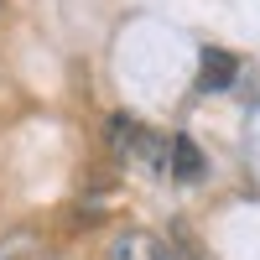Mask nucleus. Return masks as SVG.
I'll list each match as a JSON object with an SVG mask.
<instances>
[{"instance_id": "1", "label": "nucleus", "mask_w": 260, "mask_h": 260, "mask_svg": "<svg viewBox=\"0 0 260 260\" xmlns=\"http://www.w3.org/2000/svg\"><path fill=\"white\" fill-rule=\"evenodd\" d=\"M110 260H177L156 234H141V229H130V234H120V240L110 245Z\"/></svg>"}, {"instance_id": "2", "label": "nucleus", "mask_w": 260, "mask_h": 260, "mask_svg": "<svg viewBox=\"0 0 260 260\" xmlns=\"http://www.w3.org/2000/svg\"><path fill=\"white\" fill-rule=\"evenodd\" d=\"M167 177H177V182H203V151L192 146L187 136H172V172Z\"/></svg>"}, {"instance_id": "3", "label": "nucleus", "mask_w": 260, "mask_h": 260, "mask_svg": "<svg viewBox=\"0 0 260 260\" xmlns=\"http://www.w3.org/2000/svg\"><path fill=\"white\" fill-rule=\"evenodd\" d=\"M0 260H42V240H31V234H6V240H0Z\"/></svg>"}, {"instance_id": "4", "label": "nucleus", "mask_w": 260, "mask_h": 260, "mask_svg": "<svg viewBox=\"0 0 260 260\" xmlns=\"http://www.w3.org/2000/svg\"><path fill=\"white\" fill-rule=\"evenodd\" d=\"M229 73H234V62L219 47H208V73L198 78V89H219V83H229Z\"/></svg>"}]
</instances>
